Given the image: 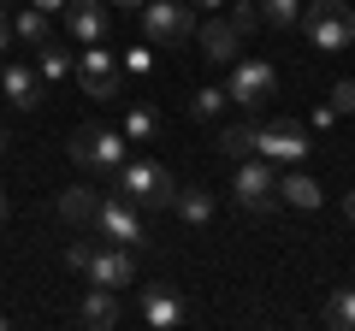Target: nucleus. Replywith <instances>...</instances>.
Returning <instances> with one entry per match:
<instances>
[{
  "mask_svg": "<svg viewBox=\"0 0 355 331\" xmlns=\"http://www.w3.org/2000/svg\"><path fill=\"white\" fill-rule=\"evenodd\" d=\"M113 195H125L130 207H172L178 178L166 172V166H154V160H125L113 172Z\"/></svg>",
  "mask_w": 355,
  "mask_h": 331,
  "instance_id": "1",
  "label": "nucleus"
},
{
  "mask_svg": "<svg viewBox=\"0 0 355 331\" xmlns=\"http://www.w3.org/2000/svg\"><path fill=\"white\" fill-rule=\"evenodd\" d=\"M142 36L154 48H190L196 42V6L190 0H142Z\"/></svg>",
  "mask_w": 355,
  "mask_h": 331,
  "instance_id": "2",
  "label": "nucleus"
},
{
  "mask_svg": "<svg viewBox=\"0 0 355 331\" xmlns=\"http://www.w3.org/2000/svg\"><path fill=\"white\" fill-rule=\"evenodd\" d=\"M302 24H308V42L320 53H343L355 42V6H343V0H308Z\"/></svg>",
  "mask_w": 355,
  "mask_h": 331,
  "instance_id": "3",
  "label": "nucleus"
},
{
  "mask_svg": "<svg viewBox=\"0 0 355 331\" xmlns=\"http://www.w3.org/2000/svg\"><path fill=\"white\" fill-rule=\"evenodd\" d=\"M125 148H130V142L119 136V130H107V125H83L71 136V160L83 166V172H119V166L130 160Z\"/></svg>",
  "mask_w": 355,
  "mask_h": 331,
  "instance_id": "4",
  "label": "nucleus"
},
{
  "mask_svg": "<svg viewBox=\"0 0 355 331\" xmlns=\"http://www.w3.org/2000/svg\"><path fill=\"white\" fill-rule=\"evenodd\" d=\"M77 83L89 89V101H119L125 95V71L107 53V42H83V53H77Z\"/></svg>",
  "mask_w": 355,
  "mask_h": 331,
  "instance_id": "5",
  "label": "nucleus"
},
{
  "mask_svg": "<svg viewBox=\"0 0 355 331\" xmlns=\"http://www.w3.org/2000/svg\"><path fill=\"white\" fill-rule=\"evenodd\" d=\"M272 89H279V71L266 60H231V77H225V101H237L243 113H254V107L272 101Z\"/></svg>",
  "mask_w": 355,
  "mask_h": 331,
  "instance_id": "6",
  "label": "nucleus"
},
{
  "mask_svg": "<svg viewBox=\"0 0 355 331\" xmlns=\"http://www.w3.org/2000/svg\"><path fill=\"white\" fill-rule=\"evenodd\" d=\"M89 225L101 231L107 242H119V249H142V242H148V231H142V207H130L125 195H101V207H95Z\"/></svg>",
  "mask_w": 355,
  "mask_h": 331,
  "instance_id": "7",
  "label": "nucleus"
},
{
  "mask_svg": "<svg viewBox=\"0 0 355 331\" xmlns=\"http://www.w3.org/2000/svg\"><path fill=\"white\" fill-rule=\"evenodd\" d=\"M231 195H237L243 213H266V207L279 202V172H272L261 154H249V160H237V184H231Z\"/></svg>",
  "mask_w": 355,
  "mask_h": 331,
  "instance_id": "8",
  "label": "nucleus"
},
{
  "mask_svg": "<svg viewBox=\"0 0 355 331\" xmlns=\"http://www.w3.org/2000/svg\"><path fill=\"white\" fill-rule=\"evenodd\" d=\"M254 154L261 160H279V166H296L308 154V130L291 125V118H266L261 125V142H254Z\"/></svg>",
  "mask_w": 355,
  "mask_h": 331,
  "instance_id": "9",
  "label": "nucleus"
},
{
  "mask_svg": "<svg viewBox=\"0 0 355 331\" xmlns=\"http://www.w3.org/2000/svg\"><path fill=\"white\" fill-rule=\"evenodd\" d=\"M83 278L101 284V290H125V284L137 278V255H130V249H119V242H107V249H95V255H89Z\"/></svg>",
  "mask_w": 355,
  "mask_h": 331,
  "instance_id": "10",
  "label": "nucleus"
},
{
  "mask_svg": "<svg viewBox=\"0 0 355 331\" xmlns=\"http://www.w3.org/2000/svg\"><path fill=\"white\" fill-rule=\"evenodd\" d=\"M137 307H142V319H148L154 331H178L184 319H190V307H184V296H178L172 284H148Z\"/></svg>",
  "mask_w": 355,
  "mask_h": 331,
  "instance_id": "11",
  "label": "nucleus"
},
{
  "mask_svg": "<svg viewBox=\"0 0 355 331\" xmlns=\"http://www.w3.org/2000/svg\"><path fill=\"white\" fill-rule=\"evenodd\" d=\"M196 42H202V53L214 65H231L243 53V30L231 24V18H202V24H196Z\"/></svg>",
  "mask_w": 355,
  "mask_h": 331,
  "instance_id": "12",
  "label": "nucleus"
},
{
  "mask_svg": "<svg viewBox=\"0 0 355 331\" xmlns=\"http://www.w3.org/2000/svg\"><path fill=\"white\" fill-rule=\"evenodd\" d=\"M0 89H6V101H12L18 113H36L42 107V77L30 71V65H18V60L0 71Z\"/></svg>",
  "mask_w": 355,
  "mask_h": 331,
  "instance_id": "13",
  "label": "nucleus"
},
{
  "mask_svg": "<svg viewBox=\"0 0 355 331\" xmlns=\"http://www.w3.org/2000/svg\"><path fill=\"white\" fill-rule=\"evenodd\" d=\"M113 24V6L107 0H71V36L77 42H101Z\"/></svg>",
  "mask_w": 355,
  "mask_h": 331,
  "instance_id": "14",
  "label": "nucleus"
},
{
  "mask_svg": "<svg viewBox=\"0 0 355 331\" xmlns=\"http://www.w3.org/2000/svg\"><path fill=\"white\" fill-rule=\"evenodd\" d=\"M95 207H101V195L89 190V184H65V190L53 195V213H60L65 225H89V219H95Z\"/></svg>",
  "mask_w": 355,
  "mask_h": 331,
  "instance_id": "15",
  "label": "nucleus"
},
{
  "mask_svg": "<svg viewBox=\"0 0 355 331\" xmlns=\"http://www.w3.org/2000/svg\"><path fill=\"white\" fill-rule=\"evenodd\" d=\"M77 319H83V325H95V331H113V325H119V296L101 290V284H89V296H83V307H77Z\"/></svg>",
  "mask_w": 355,
  "mask_h": 331,
  "instance_id": "16",
  "label": "nucleus"
},
{
  "mask_svg": "<svg viewBox=\"0 0 355 331\" xmlns=\"http://www.w3.org/2000/svg\"><path fill=\"white\" fill-rule=\"evenodd\" d=\"M12 42H24V48H48V42H53V12L24 6V12L12 18Z\"/></svg>",
  "mask_w": 355,
  "mask_h": 331,
  "instance_id": "17",
  "label": "nucleus"
},
{
  "mask_svg": "<svg viewBox=\"0 0 355 331\" xmlns=\"http://www.w3.org/2000/svg\"><path fill=\"white\" fill-rule=\"evenodd\" d=\"M154 136H160V113H154L148 101H130L125 107V142L130 148H148Z\"/></svg>",
  "mask_w": 355,
  "mask_h": 331,
  "instance_id": "18",
  "label": "nucleus"
},
{
  "mask_svg": "<svg viewBox=\"0 0 355 331\" xmlns=\"http://www.w3.org/2000/svg\"><path fill=\"white\" fill-rule=\"evenodd\" d=\"M254 142H261V118H243V125L219 130V154H225V160H249Z\"/></svg>",
  "mask_w": 355,
  "mask_h": 331,
  "instance_id": "19",
  "label": "nucleus"
},
{
  "mask_svg": "<svg viewBox=\"0 0 355 331\" xmlns=\"http://www.w3.org/2000/svg\"><path fill=\"white\" fill-rule=\"evenodd\" d=\"M279 202H291V207H302V213H314L326 195H320V184L308 178V172H284V178H279Z\"/></svg>",
  "mask_w": 355,
  "mask_h": 331,
  "instance_id": "20",
  "label": "nucleus"
},
{
  "mask_svg": "<svg viewBox=\"0 0 355 331\" xmlns=\"http://www.w3.org/2000/svg\"><path fill=\"white\" fill-rule=\"evenodd\" d=\"M172 213L184 219V225H207V219H214V195H207L202 184H196V190H178L172 195Z\"/></svg>",
  "mask_w": 355,
  "mask_h": 331,
  "instance_id": "21",
  "label": "nucleus"
},
{
  "mask_svg": "<svg viewBox=\"0 0 355 331\" xmlns=\"http://www.w3.org/2000/svg\"><path fill=\"white\" fill-rule=\"evenodd\" d=\"M326 325H331V331H355V290H349V284H343V290H331Z\"/></svg>",
  "mask_w": 355,
  "mask_h": 331,
  "instance_id": "22",
  "label": "nucleus"
},
{
  "mask_svg": "<svg viewBox=\"0 0 355 331\" xmlns=\"http://www.w3.org/2000/svg\"><path fill=\"white\" fill-rule=\"evenodd\" d=\"M261 24L296 30V24H302V0H261Z\"/></svg>",
  "mask_w": 355,
  "mask_h": 331,
  "instance_id": "23",
  "label": "nucleus"
},
{
  "mask_svg": "<svg viewBox=\"0 0 355 331\" xmlns=\"http://www.w3.org/2000/svg\"><path fill=\"white\" fill-rule=\"evenodd\" d=\"M36 53H42V77H48V83H65V77L77 71V65H71V53H60L53 42H48V48H36Z\"/></svg>",
  "mask_w": 355,
  "mask_h": 331,
  "instance_id": "24",
  "label": "nucleus"
},
{
  "mask_svg": "<svg viewBox=\"0 0 355 331\" xmlns=\"http://www.w3.org/2000/svg\"><path fill=\"white\" fill-rule=\"evenodd\" d=\"M219 107H225V89H196V95H190V118H196V125L219 118Z\"/></svg>",
  "mask_w": 355,
  "mask_h": 331,
  "instance_id": "25",
  "label": "nucleus"
},
{
  "mask_svg": "<svg viewBox=\"0 0 355 331\" xmlns=\"http://www.w3.org/2000/svg\"><path fill=\"white\" fill-rule=\"evenodd\" d=\"M89 255H95V242H65V267H71V272H83Z\"/></svg>",
  "mask_w": 355,
  "mask_h": 331,
  "instance_id": "26",
  "label": "nucleus"
},
{
  "mask_svg": "<svg viewBox=\"0 0 355 331\" xmlns=\"http://www.w3.org/2000/svg\"><path fill=\"white\" fill-rule=\"evenodd\" d=\"M231 24H237V30H243V36H249V30H254V24H261V6H254V0H243L237 12H231Z\"/></svg>",
  "mask_w": 355,
  "mask_h": 331,
  "instance_id": "27",
  "label": "nucleus"
},
{
  "mask_svg": "<svg viewBox=\"0 0 355 331\" xmlns=\"http://www.w3.org/2000/svg\"><path fill=\"white\" fill-rule=\"evenodd\" d=\"M331 113H349V107H355V83H349V77H343V83H338V89H331Z\"/></svg>",
  "mask_w": 355,
  "mask_h": 331,
  "instance_id": "28",
  "label": "nucleus"
},
{
  "mask_svg": "<svg viewBox=\"0 0 355 331\" xmlns=\"http://www.w3.org/2000/svg\"><path fill=\"white\" fill-rule=\"evenodd\" d=\"M125 71H137V77L154 71V48H130V53H125Z\"/></svg>",
  "mask_w": 355,
  "mask_h": 331,
  "instance_id": "29",
  "label": "nucleus"
},
{
  "mask_svg": "<svg viewBox=\"0 0 355 331\" xmlns=\"http://www.w3.org/2000/svg\"><path fill=\"white\" fill-rule=\"evenodd\" d=\"M12 48V24H6V6H0V53Z\"/></svg>",
  "mask_w": 355,
  "mask_h": 331,
  "instance_id": "30",
  "label": "nucleus"
},
{
  "mask_svg": "<svg viewBox=\"0 0 355 331\" xmlns=\"http://www.w3.org/2000/svg\"><path fill=\"white\" fill-rule=\"evenodd\" d=\"M343 219H349V225H355V190L343 195Z\"/></svg>",
  "mask_w": 355,
  "mask_h": 331,
  "instance_id": "31",
  "label": "nucleus"
},
{
  "mask_svg": "<svg viewBox=\"0 0 355 331\" xmlns=\"http://www.w3.org/2000/svg\"><path fill=\"white\" fill-rule=\"evenodd\" d=\"M36 6L42 12H60V6H71V0H36Z\"/></svg>",
  "mask_w": 355,
  "mask_h": 331,
  "instance_id": "32",
  "label": "nucleus"
},
{
  "mask_svg": "<svg viewBox=\"0 0 355 331\" xmlns=\"http://www.w3.org/2000/svg\"><path fill=\"white\" fill-rule=\"evenodd\" d=\"M6 219H12V202H6V190H0V225H6Z\"/></svg>",
  "mask_w": 355,
  "mask_h": 331,
  "instance_id": "33",
  "label": "nucleus"
},
{
  "mask_svg": "<svg viewBox=\"0 0 355 331\" xmlns=\"http://www.w3.org/2000/svg\"><path fill=\"white\" fill-rule=\"evenodd\" d=\"M107 6H137V12H142V0H107Z\"/></svg>",
  "mask_w": 355,
  "mask_h": 331,
  "instance_id": "34",
  "label": "nucleus"
},
{
  "mask_svg": "<svg viewBox=\"0 0 355 331\" xmlns=\"http://www.w3.org/2000/svg\"><path fill=\"white\" fill-rule=\"evenodd\" d=\"M190 6H225V0H190Z\"/></svg>",
  "mask_w": 355,
  "mask_h": 331,
  "instance_id": "35",
  "label": "nucleus"
},
{
  "mask_svg": "<svg viewBox=\"0 0 355 331\" xmlns=\"http://www.w3.org/2000/svg\"><path fill=\"white\" fill-rule=\"evenodd\" d=\"M6 148H12V142H6V125H0V154H6Z\"/></svg>",
  "mask_w": 355,
  "mask_h": 331,
  "instance_id": "36",
  "label": "nucleus"
},
{
  "mask_svg": "<svg viewBox=\"0 0 355 331\" xmlns=\"http://www.w3.org/2000/svg\"><path fill=\"white\" fill-rule=\"evenodd\" d=\"M254 6H261V0H254Z\"/></svg>",
  "mask_w": 355,
  "mask_h": 331,
  "instance_id": "37",
  "label": "nucleus"
},
{
  "mask_svg": "<svg viewBox=\"0 0 355 331\" xmlns=\"http://www.w3.org/2000/svg\"><path fill=\"white\" fill-rule=\"evenodd\" d=\"M302 6H308V0H302Z\"/></svg>",
  "mask_w": 355,
  "mask_h": 331,
  "instance_id": "38",
  "label": "nucleus"
}]
</instances>
